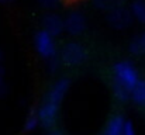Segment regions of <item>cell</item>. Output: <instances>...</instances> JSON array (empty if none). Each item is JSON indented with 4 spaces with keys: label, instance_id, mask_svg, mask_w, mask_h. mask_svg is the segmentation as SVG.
Here are the masks:
<instances>
[{
    "label": "cell",
    "instance_id": "obj_19",
    "mask_svg": "<svg viewBox=\"0 0 145 135\" xmlns=\"http://www.w3.org/2000/svg\"><path fill=\"white\" fill-rule=\"evenodd\" d=\"M0 1H7V0H0Z\"/></svg>",
    "mask_w": 145,
    "mask_h": 135
},
{
    "label": "cell",
    "instance_id": "obj_2",
    "mask_svg": "<svg viewBox=\"0 0 145 135\" xmlns=\"http://www.w3.org/2000/svg\"><path fill=\"white\" fill-rule=\"evenodd\" d=\"M59 59L66 66H79L86 62L88 51L82 44L76 41H71L62 46L59 52Z\"/></svg>",
    "mask_w": 145,
    "mask_h": 135
},
{
    "label": "cell",
    "instance_id": "obj_17",
    "mask_svg": "<svg viewBox=\"0 0 145 135\" xmlns=\"http://www.w3.org/2000/svg\"><path fill=\"white\" fill-rule=\"evenodd\" d=\"M135 134V128L131 120H125L124 123V128H123V135H134Z\"/></svg>",
    "mask_w": 145,
    "mask_h": 135
},
{
    "label": "cell",
    "instance_id": "obj_13",
    "mask_svg": "<svg viewBox=\"0 0 145 135\" xmlns=\"http://www.w3.org/2000/svg\"><path fill=\"white\" fill-rule=\"evenodd\" d=\"M131 13L134 16V18L137 21H140L141 24H145V1L144 0H135L131 4Z\"/></svg>",
    "mask_w": 145,
    "mask_h": 135
},
{
    "label": "cell",
    "instance_id": "obj_4",
    "mask_svg": "<svg viewBox=\"0 0 145 135\" xmlns=\"http://www.w3.org/2000/svg\"><path fill=\"white\" fill-rule=\"evenodd\" d=\"M107 23L116 28V30H124L127 27L131 25L133 20H134V16L131 13V10L123 7V6H118L110 11H107Z\"/></svg>",
    "mask_w": 145,
    "mask_h": 135
},
{
    "label": "cell",
    "instance_id": "obj_14",
    "mask_svg": "<svg viewBox=\"0 0 145 135\" xmlns=\"http://www.w3.org/2000/svg\"><path fill=\"white\" fill-rule=\"evenodd\" d=\"M93 6L99 8V10H103V11H110L118 6H123L124 0H92Z\"/></svg>",
    "mask_w": 145,
    "mask_h": 135
},
{
    "label": "cell",
    "instance_id": "obj_9",
    "mask_svg": "<svg viewBox=\"0 0 145 135\" xmlns=\"http://www.w3.org/2000/svg\"><path fill=\"white\" fill-rule=\"evenodd\" d=\"M127 118H124L121 114H116L111 118H108V121L104 125V134L106 135H123V128H124V123Z\"/></svg>",
    "mask_w": 145,
    "mask_h": 135
},
{
    "label": "cell",
    "instance_id": "obj_12",
    "mask_svg": "<svg viewBox=\"0 0 145 135\" xmlns=\"http://www.w3.org/2000/svg\"><path fill=\"white\" fill-rule=\"evenodd\" d=\"M113 94L121 103L131 100V90L123 85H120V83H117V82H113Z\"/></svg>",
    "mask_w": 145,
    "mask_h": 135
},
{
    "label": "cell",
    "instance_id": "obj_11",
    "mask_svg": "<svg viewBox=\"0 0 145 135\" xmlns=\"http://www.w3.org/2000/svg\"><path fill=\"white\" fill-rule=\"evenodd\" d=\"M128 51L133 55H145V31L131 40L128 45Z\"/></svg>",
    "mask_w": 145,
    "mask_h": 135
},
{
    "label": "cell",
    "instance_id": "obj_18",
    "mask_svg": "<svg viewBox=\"0 0 145 135\" xmlns=\"http://www.w3.org/2000/svg\"><path fill=\"white\" fill-rule=\"evenodd\" d=\"M3 76H4V69L0 66V97L4 96L6 91H7V87H6V85H4V82H3Z\"/></svg>",
    "mask_w": 145,
    "mask_h": 135
},
{
    "label": "cell",
    "instance_id": "obj_6",
    "mask_svg": "<svg viewBox=\"0 0 145 135\" xmlns=\"http://www.w3.org/2000/svg\"><path fill=\"white\" fill-rule=\"evenodd\" d=\"M86 30V17L80 11H72L65 18V31L71 35H80Z\"/></svg>",
    "mask_w": 145,
    "mask_h": 135
},
{
    "label": "cell",
    "instance_id": "obj_16",
    "mask_svg": "<svg viewBox=\"0 0 145 135\" xmlns=\"http://www.w3.org/2000/svg\"><path fill=\"white\" fill-rule=\"evenodd\" d=\"M62 0H38L40 6H42L44 8H55L61 4Z\"/></svg>",
    "mask_w": 145,
    "mask_h": 135
},
{
    "label": "cell",
    "instance_id": "obj_3",
    "mask_svg": "<svg viewBox=\"0 0 145 135\" xmlns=\"http://www.w3.org/2000/svg\"><path fill=\"white\" fill-rule=\"evenodd\" d=\"M34 45H35V49H37L38 55L41 58L47 59V61L58 56V48H56V42H55V37L51 35L44 28L40 30L35 34Z\"/></svg>",
    "mask_w": 145,
    "mask_h": 135
},
{
    "label": "cell",
    "instance_id": "obj_5",
    "mask_svg": "<svg viewBox=\"0 0 145 135\" xmlns=\"http://www.w3.org/2000/svg\"><path fill=\"white\" fill-rule=\"evenodd\" d=\"M61 104L44 100L41 107L37 110L38 117H40V124L44 128H54L56 127V120H58V113H59Z\"/></svg>",
    "mask_w": 145,
    "mask_h": 135
},
{
    "label": "cell",
    "instance_id": "obj_8",
    "mask_svg": "<svg viewBox=\"0 0 145 135\" xmlns=\"http://www.w3.org/2000/svg\"><path fill=\"white\" fill-rule=\"evenodd\" d=\"M42 28L48 31L51 35L58 37L65 31V20H62L58 14L49 13L42 18Z\"/></svg>",
    "mask_w": 145,
    "mask_h": 135
},
{
    "label": "cell",
    "instance_id": "obj_15",
    "mask_svg": "<svg viewBox=\"0 0 145 135\" xmlns=\"http://www.w3.org/2000/svg\"><path fill=\"white\" fill-rule=\"evenodd\" d=\"M40 124V117H38V113L35 110H31L30 114L27 115L25 118V123H24V130L25 131H34Z\"/></svg>",
    "mask_w": 145,
    "mask_h": 135
},
{
    "label": "cell",
    "instance_id": "obj_20",
    "mask_svg": "<svg viewBox=\"0 0 145 135\" xmlns=\"http://www.w3.org/2000/svg\"><path fill=\"white\" fill-rule=\"evenodd\" d=\"M0 58H1V53H0Z\"/></svg>",
    "mask_w": 145,
    "mask_h": 135
},
{
    "label": "cell",
    "instance_id": "obj_10",
    "mask_svg": "<svg viewBox=\"0 0 145 135\" xmlns=\"http://www.w3.org/2000/svg\"><path fill=\"white\" fill-rule=\"evenodd\" d=\"M131 101L140 107H145V79H140L131 90Z\"/></svg>",
    "mask_w": 145,
    "mask_h": 135
},
{
    "label": "cell",
    "instance_id": "obj_1",
    "mask_svg": "<svg viewBox=\"0 0 145 135\" xmlns=\"http://www.w3.org/2000/svg\"><path fill=\"white\" fill-rule=\"evenodd\" d=\"M113 78H114V82L128 87L130 90H133L137 82L141 79L134 63L128 61H120L113 66Z\"/></svg>",
    "mask_w": 145,
    "mask_h": 135
},
{
    "label": "cell",
    "instance_id": "obj_7",
    "mask_svg": "<svg viewBox=\"0 0 145 135\" xmlns=\"http://www.w3.org/2000/svg\"><path fill=\"white\" fill-rule=\"evenodd\" d=\"M69 87H71V80L68 78L59 79L58 82H55L51 86V89L48 90V93L45 96V100H49V101H54V103L61 104L62 100H63V97H65V94H66V91L69 90Z\"/></svg>",
    "mask_w": 145,
    "mask_h": 135
}]
</instances>
